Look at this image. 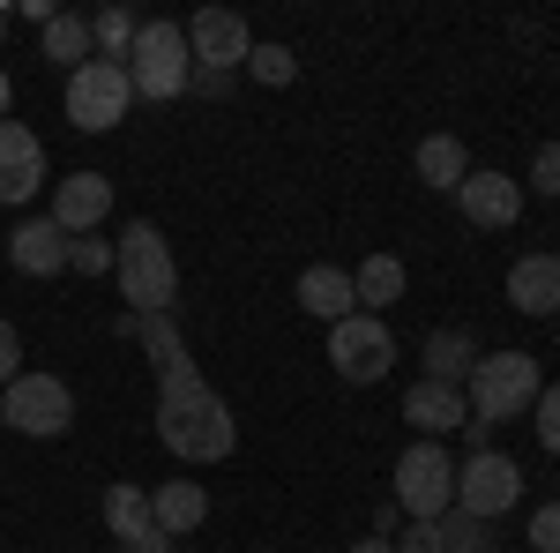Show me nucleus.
Wrapping results in <instances>:
<instances>
[{
    "label": "nucleus",
    "mask_w": 560,
    "mask_h": 553,
    "mask_svg": "<svg viewBox=\"0 0 560 553\" xmlns=\"http://www.w3.org/2000/svg\"><path fill=\"white\" fill-rule=\"evenodd\" d=\"M120 337L142 344L150 367H158V441L173 449L179 464H224V457L240 449V419H232V404L195 375V359H187V344H179V322L173 314H120Z\"/></svg>",
    "instance_id": "f257e3e1"
},
{
    "label": "nucleus",
    "mask_w": 560,
    "mask_h": 553,
    "mask_svg": "<svg viewBox=\"0 0 560 553\" xmlns=\"http://www.w3.org/2000/svg\"><path fill=\"white\" fill-rule=\"evenodd\" d=\"M113 269H120V299H128V314H173L179 307V262L165 247V232L150 224V217H128L120 224V240H113Z\"/></svg>",
    "instance_id": "f03ea898"
},
{
    "label": "nucleus",
    "mask_w": 560,
    "mask_h": 553,
    "mask_svg": "<svg viewBox=\"0 0 560 553\" xmlns=\"http://www.w3.org/2000/svg\"><path fill=\"white\" fill-rule=\"evenodd\" d=\"M538 389L546 382H538V359L530 352H478L464 396H471V419L493 434V426H509V419H530Z\"/></svg>",
    "instance_id": "7ed1b4c3"
},
{
    "label": "nucleus",
    "mask_w": 560,
    "mask_h": 553,
    "mask_svg": "<svg viewBox=\"0 0 560 553\" xmlns=\"http://www.w3.org/2000/svg\"><path fill=\"white\" fill-rule=\"evenodd\" d=\"M388 486H396V509L411 516V523H441V516L456 509V464H448L441 441H411L396 457V471H388Z\"/></svg>",
    "instance_id": "20e7f679"
},
{
    "label": "nucleus",
    "mask_w": 560,
    "mask_h": 553,
    "mask_svg": "<svg viewBox=\"0 0 560 553\" xmlns=\"http://www.w3.org/2000/svg\"><path fill=\"white\" fill-rule=\"evenodd\" d=\"M128 83H135V97H158V105L195 83V53H187V31H179V23H142V31H135Z\"/></svg>",
    "instance_id": "39448f33"
},
{
    "label": "nucleus",
    "mask_w": 560,
    "mask_h": 553,
    "mask_svg": "<svg viewBox=\"0 0 560 553\" xmlns=\"http://www.w3.org/2000/svg\"><path fill=\"white\" fill-rule=\"evenodd\" d=\"M0 419L15 426V434H31V441H52V434H68L75 426V389L60 382V375H15V382L0 389Z\"/></svg>",
    "instance_id": "423d86ee"
},
{
    "label": "nucleus",
    "mask_w": 560,
    "mask_h": 553,
    "mask_svg": "<svg viewBox=\"0 0 560 553\" xmlns=\"http://www.w3.org/2000/svg\"><path fill=\"white\" fill-rule=\"evenodd\" d=\"M128 113H135V83H128L120 60H83L68 76V120L83 135H113Z\"/></svg>",
    "instance_id": "0eeeda50"
},
{
    "label": "nucleus",
    "mask_w": 560,
    "mask_h": 553,
    "mask_svg": "<svg viewBox=\"0 0 560 553\" xmlns=\"http://www.w3.org/2000/svg\"><path fill=\"white\" fill-rule=\"evenodd\" d=\"M523 502V464L516 457H501V449H471L464 464H456V509L478 516V523H493V516H509Z\"/></svg>",
    "instance_id": "6e6552de"
},
{
    "label": "nucleus",
    "mask_w": 560,
    "mask_h": 553,
    "mask_svg": "<svg viewBox=\"0 0 560 553\" xmlns=\"http://www.w3.org/2000/svg\"><path fill=\"white\" fill-rule=\"evenodd\" d=\"M329 367L345 375V382H382L388 367H396V337H388L382 314H345L337 330H329Z\"/></svg>",
    "instance_id": "1a4fd4ad"
},
{
    "label": "nucleus",
    "mask_w": 560,
    "mask_h": 553,
    "mask_svg": "<svg viewBox=\"0 0 560 553\" xmlns=\"http://www.w3.org/2000/svg\"><path fill=\"white\" fill-rule=\"evenodd\" d=\"M187 53H195V68H210V76H232V68H247V53H255V31H247L232 8H202V15L187 23Z\"/></svg>",
    "instance_id": "9d476101"
},
{
    "label": "nucleus",
    "mask_w": 560,
    "mask_h": 553,
    "mask_svg": "<svg viewBox=\"0 0 560 553\" xmlns=\"http://www.w3.org/2000/svg\"><path fill=\"white\" fill-rule=\"evenodd\" d=\"M45 217H52L68 240H90V232L113 217V180H105V172H68V180L52 187V210Z\"/></svg>",
    "instance_id": "9b49d317"
},
{
    "label": "nucleus",
    "mask_w": 560,
    "mask_h": 553,
    "mask_svg": "<svg viewBox=\"0 0 560 553\" xmlns=\"http://www.w3.org/2000/svg\"><path fill=\"white\" fill-rule=\"evenodd\" d=\"M45 187V142L23 120H0V203H31Z\"/></svg>",
    "instance_id": "f8f14e48"
},
{
    "label": "nucleus",
    "mask_w": 560,
    "mask_h": 553,
    "mask_svg": "<svg viewBox=\"0 0 560 553\" xmlns=\"http://www.w3.org/2000/svg\"><path fill=\"white\" fill-rule=\"evenodd\" d=\"M456 203H464V217H471V224L509 232V224L523 217V180H509V172H471V180L456 187Z\"/></svg>",
    "instance_id": "ddd939ff"
},
{
    "label": "nucleus",
    "mask_w": 560,
    "mask_h": 553,
    "mask_svg": "<svg viewBox=\"0 0 560 553\" xmlns=\"http://www.w3.org/2000/svg\"><path fill=\"white\" fill-rule=\"evenodd\" d=\"M404 419H411L419 441H441V434H456V426L471 419V396L448 382H411L404 389Z\"/></svg>",
    "instance_id": "4468645a"
},
{
    "label": "nucleus",
    "mask_w": 560,
    "mask_h": 553,
    "mask_svg": "<svg viewBox=\"0 0 560 553\" xmlns=\"http://www.w3.org/2000/svg\"><path fill=\"white\" fill-rule=\"evenodd\" d=\"M8 262H15L23 277H60V269H68V232H60L52 217H23V224L8 232Z\"/></svg>",
    "instance_id": "2eb2a0df"
},
{
    "label": "nucleus",
    "mask_w": 560,
    "mask_h": 553,
    "mask_svg": "<svg viewBox=\"0 0 560 553\" xmlns=\"http://www.w3.org/2000/svg\"><path fill=\"white\" fill-rule=\"evenodd\" d=\"M509 307L516 314H560V262L553 255H523V262H509Z\"/></svg>",
    "instance_id": "dca6fc26"
},
{
    "label": "nucleus",
    "mask_w": 560,
    "mask_h": 553,
    "mask_svg": "<svg viewBox=\"0 0 560 553\" xmlns=\"http://www.w3.org/2000/svg\"><path fill=\"white\" fill-rule=\"evenodd\" d=\"M300 307L314 314V322H345V314H359V292H351V269H337V262H314V269H300Z\"/></svg>",
    "instance_id": "f3484780"
},
{
    "label": "nucleus",
    "mask_w": 560,
    "mask_h": 553,
    "mask_svg": "<svg viewBox=\"0 0 560 553\" xmlns=\"http://www.w3.org/2000/svg\"><path fill=\"white\" fill-rule=\"evenodd\" d=\"M202 516H210V494H202V479H165V486L150 494V523H158L165 539H187V531H202Z\"/></svg>",
    "instance_id": "a211bd4d"
},
{
    "label": "nucleus",
    "mask_w": 560,
    "mask_h": 553,
    "mask_svg": "<svg viewBox=\"0 0 560 553\" xmlns=\"http://www.w3.org/2000/svg\"><path fill=\"white\" fill-rule=\"evenodd\" d=\"M411 165H419V187H441V195H456V187L471 180V158H464V142H456V135H427Z\"/></svg>",
    "instance_id": "6ab92c4d"
},
{
    "label": "nucleus",
    "mask_w": 560,
    "mask_h": 553,
    "mask_svg": "<svg viewBox=\"0 0 560 553\" xmlns=\"http://www.w3.org/2000/svg\"><path fill=\"white\" fill-rule=\"evenodd\" d=\"M419 359H427V382H448V389H464V382H471V367H478V344L464 337V330H433Z\"/></svg>",
    "instance_id": "aec40b11"
},
{
    "label": "nucleus",
    "mask_w": 560,
    "mask_h": 553,
    "mask_svg": "<svg viewBox=\"0 0 560 553\" xmlns=\"http://www.w3.org/2000/svg\"><path fill=\"white\" fill-rule=\"evenodd\" d=\"M351 292H359V314H382L404 299V262L396 255H366L359 262V277H351Z\"/></svg>",
    "instance_id": "412c9836"
},
{
    "label": "nucleus",
    "mask_w": 560,
    "mask_h": 553,
    "mask_svg": "<svg viewBox=\"0 0 560 553\" xmlns=\"http://www.w3.org/2000/svg\"><path fill=\"white\" fill-rule=\"evenodd\" d=\"M105 531H113V539H142V531H158V523H150V494L128 486V479H113V486H105Z\"/></svg>",
    "instance_id": "4be33fe9"
},
{
    "label": "nucleus",
    "mask_w": 560,
    "mask_h": 553,
    "mask_svg": "<svg viewBox=\"0 0 560 553\" xmlns=\"http://www.w3.org/2000/svg\"><path fill=\"white\" fill-rule=\"evenodd\" d=\"M45 60H52V68L68 60V76H75L83 60H97V45H90V15H52V23H45Z\"/></svg>",
    "instance_id": "5701e85b"
},
{
    "label": "nucleus",
    "mask_w": 560,
    "mask_h": 553,
    "mask_svg": "<svg viewBox=\"0 0 560 553\" xmlns=\"http://www.w3.org/2000/svg\"><path fill=\"white\" fill-rule=\"evenodd\" d=\"M135 31H142V23H135L128 8H97V15H90V45H97V60H120V68H128Z\"/></svg>",
    "instance_id": "b1692460"
},
{
    "label": "nucleus",
    "mask_w": 560,
    "mask_h": 553,
    "mask_svg": "<svg viewBox=\"0 0 560 553\" xmlns=\"http://www.w3.org/2000/svg\"><path fill=\"white\" fill-rule=\"evenodd\" d=\"M433 531H441V553H493V523H478L464 509H448Z\"/></svg>",
    "instance_id": "393cba45"
},
{
    "label": "nucleus",
    "mask_w": 560,
    "mask_h": 553,
    "mask_svg": "<svg viewBox=\"0 0 560 553\" xmlns=\"http://www.w3.org/2000/svg\"><path fill=\"white\" fill-rule=\"evenodd\" d=\"M247 76H255V83H269V90H284L292 76H300V53H292V45H261V38H255V53H247Z\"/></svg>",
    "instance_id": "a878e982"
},
{
    "label": "nucleus",
    "mask_w": 560,
    "mask_h": 553,
    "mask_svg": "<svg viewBox=\"0 0 560 553\" xmlns=\"http://www.w3.org/2000/svg\"><path fill=\"white\" fill-rule=\"evenodd\" d=\"M530 426H538V449L546 457H560V382L538 389V404H530Z\"/></svg>",
    "instance_id": "bb28decb"
},
{
    "label": "nucleus",
    "mask_w": 560,
    "mask_h": 553,
    "mask_svg": "<svg viewBox=\"0 0 560 553\" xmlns=\"http://www.w3.org/2000/svg\"><path fill=\"white\" fill-rule=\"evenodd\" d=\"M113 240H68V269H83V277H105L113 269Z\"/></svg>",
    "instance_id": "cd10ccee"
},
{
    "label": "nucleus",
    "mask_w": 560,
    "mask_h": 553,
    "mask_svg": "<svg viewBox=\"0 0 560 553\" xmlns=\"http://www.w3.org/2000/svg\"><path fill=\"white\" fill-rule=\"evenodd\" d=\"M530 180H538V195H553V203H560V142H538V158H530Z\"/></svg>",
    "instance_id": "c85d7f7f"
},
{
    "label": "nucleus",
    "mask_w": 560,
    "mask_h": 553,
    "mask_svg": "<svg viewBox=\"0 0 560 553\" xmlns=\"http://www.w3.org/2000/svg\"><path fill=\"white\" fill-rule=\"evenodd\" d=\"M388 546H396V553H441V531H433V523H411V516H404V531H396Z\"/></svg>",
    "instance_id": "c756f323"
},
{
    "label": "nucleus",
    "mask_w": 560,
    "mask_h": 553,
    "mask_svg": "<svg viewBox=\"0 0 560 553\" xmlns=\"http://www.w3.org/2000/svg\"><path fill=\"white\" fill-rule=\"evenodd\" d=\"M530 546H538V553H560V502H546V509L530 516Z\"/></svg>",
    "instance_id": "7c9ffc66"
},
{
    "label": "nucleus",
    "mask_w": 560,
    "mask_h": 553,
    "mask_svg": "<svg viewBox=\"0 0 560 553\" xmlns=\"http://www.w3.org/2000/svg\"><path fill=\"white\" fill-rule=\"evenodd\" d=\"M23 375V337H15V322H0V389Z\"/></svg>",
    "instance_id": "2f4dec72"
},
{
    "label": "nucleus",
    "mask_w": 560,
    "mask_h": 553,
    "mask_svg": "<svg viewBox=\"0 0 560 553\" xmlns=\"http://www.w3.org/2000/svg\"><path fill=\"white\" fill-rule=\"evenodd\" d=\"M120 553H173L165 531H142V539H120Z\"/></svg>",
    "instance_id": "473e14b6"
},
{
    "label": "nucleus",
    "mask_w": 560,
    "mask_h": 553,
    "mask_svg": "<svg viewBox=\"0 0 560 553\" xmlns=\"http://www.w3.org/2000/svg\"><path fill=\"white\" fill-rule=\"evenodd\" d=\"M8 105H15V83H8V68H0V120H8Z\"/></svg>",
    "instance_id": "72a5a7b5"
},
{
    "label": "nucleus",
    "mask_w": 560,
    "mask_h": 553,
    "mask_svg": "<svg viewBox=\"0 0 560 553\" xmlns=\"http://www.w3.org/2000/svg\"><path fill=\"white\" fill-rule=\"evenodd\" d=\"M351 553H396V546H388V539H359Z\"/></svg>",
    "instance_id": "f704fd0d"
},
{
    "label": "nucleus",
    "mask_w": 560,
    "mask_h": 553,
    "mask_svg": "<svg viewBox=\"0 0 560 553\" xmlns=\"http://www.w3.org/2000/svg\"><path fill=\"white\" fill-rule=\"evenodd\" d=\"M0 45H8V8H0Z\"/></svg>",
    "instance_id": "c9c22d12"
},
{
    "label": "nucleus",
    "mask_w": 560,
    "mask_h": 553,
    "mask_svg": "<svg viewBox=\"0 0 560 553\" xmlns=\"http://www.w3.org/2000/svg\"><path fill=\"white\" fill-rule=\"evenodd\" d=\"M553 68H560V53H553Z\"/></svg>",
    "instance_id": "e433bc0d"
},
{
    "label": "nucleus",
    "mask_w": 560,
    "mask_h": 553,
    "mask_svg": "<svg viewBox=\"0 0 560 553\" xmlns=\"http://www.w3.org/2000/svg\"><path fill=\"white\" fill-rule=\"evenodd\" d=\"M553 262H560V247H553Z\"/></svg>",
    "instance_id": "4c0bfd02"
}]
</instances>
